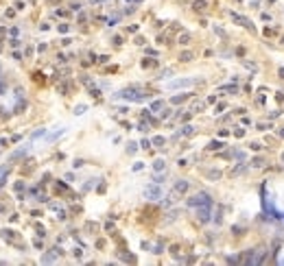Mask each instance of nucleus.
Listing matches in <instances>:
<instances>
[{
  "label": "nucleus",
  "instance_id": "10",
  "mask_svg": "<svg viewBox=\"0 0 284 266\" xmlns=\"http://www.w3.org/2000/svg\"><path fill=\"white\" fill-rule=\"evenodd\" d=\"M234 20H236V22H240L243 26H249V20H247V18H243V15H234Z\"/></svg>",
  "mask_w": 284,
  "mask_h": 266
},
{
  "label": "nucleus",
  "instance_id": "20",
  "mask_svg": "<svg viewBox=\"0 0 284 266\" xmlns=\"http://www.w3.org/2000/svg\"><path fill=\"white\" fill-rule=\"evenodd\" d=\"M188 40H190V35H181V37H179L181 44H188Z\"/></svg>",
  "mask_w": 284,
  "mask_h": 266
},
{
  "label": "nucleus",
  "instance_id": "2",
  "mask_svg": "<svg viewBox=\"0 0 284 266\" xmlns=\"http://www.w3.org/2000/svg\"><path fill=\"white\" fill-rule=\"evenodd\" d=\"M116 98H125V100H142V98H144V94L135 92V89H125V92L116 94Z\"/></svg>",
  "mask_w": 284,
  "mask_h": 266
},
{
  "label": "nucleus",
  "instance_id": "15",
  "mask_svg": "<svg viewBox=\"0 0 284 266\" xmlns=\"http://www.w3.org/2000/svg\"><path fill=\"white\" fill-rule=\"evenodd\" d=\"M221 146H223L221 142H210V148H212V151H216V148H221Z\"/></svg>",
  "mask_w": 284,
  "mask_h": 266
},
{
  "label": "nucleus",
  "instance_id": "5",
  "mask_svg": "<svg viewBox=\"0 0 284 266\" xmlns=\"http://www.w3.org/2000/svg\"><path fill=\"white\" fill-rule=\"evenodd\" d=\"M144 196H149V198H159V196H162V190H159L157 186H151V188H146V190H144Z\"/></svg>",
  "mask_w": 284,
  "mask_h": 266
},
{
  "label": "nucleus",
  "instance_id": "1",
  "mask_svg": "<svg viewBox=\"0 0 284 266\" xmlns=\"http://www.w3.org/2000/svg\"><path fill=\"white\" fill-rule=\"evenodd\" d=\"M188 205L190 207H201V205H212V201H210V196L205 192H201V194H194L192 198H188Z\"/></svg>",
  "mask_w": 284,
  "mask_h": 266
},
{
  "label": "nucleus",
  "instance_id": "16",
  "mask_svg": "<svg viewBox=\"0 0 284 266\" xmlns=\"http://www.w3.org/2000/svg\"><path fill=\"white\" fill-rule=\"evenodd\" d=\"M83 111H85V105H79V107L75 109V113H77V116H81V113H83Z\"/></svg>",
  "mask_w": 284,
  "mask_h": 266
},
{
  "label": "nucleus",
  "instance_id": "12",
  "mask_svg": "<svg viewBox=\"0 0 284 266\" xmlns=\"http://www.w3.org/2000/svg\"><path fill=\"white\" fill-rule=\"evenodd\" d=\"M194 9H197V11L205 9V2H203V0H197V2H194Z\"/></svg>",
  "mask_w": 284,
  "mask_h": 266
},
{
  "label": "nucleus",
  "instance_id": "22",
  "mask_svg": "<svg viewBox=\"0 0 284 266\" xmlns=\"http://www.w3.org/2000/svg\"><path fill=\"white\" fill-rule=\"evenodd\" d=\"M11 46H13V48H18V46H20V40H15V37H13V40H11Z\"/></svg>",
  "mask_w": 284,
  "mask_h": 266
},
{
  "label": "nucleus",
  "instance_id": "21",
  "mask_svg": "<svg viewBox=\"0 0 284 266\" xmlns=\"http://www.w3.org/2000/svg\"><path fill=\"white\" fill-rule=\"evenodd\" d=\"M15 190H18V192H20V190H24V183L18 181V183H15Z\"/></svg>",
  "mask_w": 284,
  "mask_h": 266
},
{
  "label": "nucleus",
  "instance_id": "4",
  "mask_svg": "<svg viewBox=\"0 0 284 266\" xmlns=\"http://www.w3.org/2000/svg\"><path fill=\"white\" fill-rule=\"evenodd\" d=\"M197 216H199L201 222H208L210 220V205H201L199 209H197Z\"/></svg>",
  "mask_w": 284,
  "mask_h": 266
},
{
  "label": "nucleus",
  "instance_id": "25",
  "mask_svg": "<svg viewBox=\"0 0 284 266\" xmlns=\"http://www.w3.org/2000/svg\"><path fill=\"white\" fill-rule=\"evenodd\" d=\"M0 214H2V207H0Z\"/></svg>",
  "mask_w": 284,
  "mask_h": 266
},
{
  "label": "nucleus",
  "instance_id": "6",
  "mask_svg": "<svg viewBox=\"0 0 284 266\" xmlns=\"http://www.w3.org/2000/svg\"><path fill=\"white\" fill-rule=\"evenodd\" d=\"M186 190H188V181L179 179V181L175 183V192H186Z\"/></svg>",
  "mask_w": 284,
  "mask_h": 266
},
{
  "label": "nucleus",
  "instance_id": "9",
  "mask_svg": "<svg viewBox=\"0 0 284 266\" xmlns=\"http://www.w3.org/2000/svg\"><path fill=\"white\" fill-rule=\"evenodd\" d=\"M153 168L157 170V173H159V170H164V159H155V162H153Z\"/></svg>",
  "mask_w": 284,
  "mask_h": 266
},
{
  "label": "nucleus",
  "instance_id": "17",
  "mask_svg": "<svg viewBox=\"0 0 284 266\" xmlns=\"http://www.w3.org/2000/svg\"><path fill=\"white\" fill-rule=\"evenodd\" d=\"M153 144H157V146H159V144H164V138H162V135H157V138H153Z\"/></svg>",
  "mask_w": 284,
  "mask_h": 266
},
{
  "label": "nucleus",
  "instance_id": "18",
  "mask_svg": "<svg viewBox=\"0 0 284 266\" xmlns=\"http://www.w3.org/2000/svg\"><path fill=\"white\" fill-rule=\"evenodd\" d=\"M44 133H46V129H40V131H35V133H33V138H42Z\"/></svg>",
  "mask_w": 284,
  "mask_h": 266
},
{
  "label": "nucleus",
  "instance_id": "13",
  "mask_svg": "<svg viewBox=\"0 0 284 266\" xmlns=\"http://www.w3.org/2000/svg\"><path fill=\"white\" fill-rule=\"evenodd\" d=\"M179 59H181V61H190V59H192V53H181Z\"/></svg>",
  "mask_w": 284,
  "mask_h": 266
},
{
  "label": "nucleus",
  "instance_id": "8",
  "mask_svg": "<svg viewBox=\"0 0 284 266\" xmlns=\"http://www.w3.org/2000/svg\"><path fill=\"white\" fill-rule=\"evenodd\" d=\"M0 236H2V238H7V240H18L15 231H11V229H2V231H0Z\"/></svg>",
  "mask_w": 284,
  "mask_h": 266
},
{
  "label": "nucleus",
  "instance_id": "19",
  "mask_svg": "<svg viewBox=\"0 0 284 266\" xmlns=\"http://www.w3.org/2000/svg\"><path fill=\"white\" fill-rule=\"evenodd\" d=\"M186 96H173V103H184Z\"/></svg>",
  "mask_w": 284,
  "mask_h": 266
},
{
  "label": "nucleus",
  "instance_id": "11",
  "mask_svg": "<svg viewBox=\"0 0 284 266\" xmlns=\"http://www.w3.org/2000/svg\"><path fill=\"white\" fill-rule=\"evenodd\" d=\"M162 107H164V103H162V100H155V103L151 105V109H153V111H159Z\"/></svg>",
  "mask_w": 284,
  "mask_h": 266
},
{
  "label": "nucleus",
  "instance_id": "14",
  "mask_svg": "<svg viewBox=\"0 0 284 266\" xmlns=\"http://www.w3.org/2000/svg\"><path fill=\"white\" fill-rule=\"evenodd\" d=\"M192 129H194V127H190V124H186V127L181 129V133H184V135H190V133H192Z\"/></svg>",
  "mask_w": 284,
  "mask_h": 266
},
{
  "label": "nucleus",
  "instance_id": "3",
  "mask_svg": "<svg viewBox=\"0 0 284 266\" xmlns=\"http://www.w3.org/2000/svg\"><path fill=\"white\" fill-rule=\"evenodd\" d=\"M194 83V79H177V81H170L168 89H177V87H190Z\"/></svg>",
  "mask_w": 284,
  "mask_h": 266
},
{
  "label": "nucleus",
  "instance_id": "23",
  "mask_svg": "<svg viewBox=\"0 0 284 266\" xmlns=\"http://www.w3.org/2000/svg\"><path fill=\"white\" fill-rule=\"evenodd\" d=\"M0 94H5V85H2V81H0Z\"/></svg>",
  "mask_w": 284,
  "mask_h": 266
},
{
  "label": "nucleus",
  "instance_id": "7",
  "mask_svg": "<svg viewBox=\"0 0 284 266\" xmlns=\"http://www.w3.org/2000/svg\"><path fill=\"white\" fill-rule=\"evenodd\" d=\"M55 255H57V251L53 249V253H44V255H42V262H44V264H50V262H55Z\"/></svg>",
  "mask_w": 284,
  "mask_h": 266
},
{
  "label": "nucleus",
  "instance_id": "24",
  "mask_svg": "<svg viewBox=\"0 0 284 266\" xmlns=\"http://www.w3.org/2000/svg\"><path fill=\"white\" fill-rule=\"evenodd\" d=\"M2 170H5V168H0V175H2Z\"/></svg>",
  "mask_w": 284,
  "mask_h": 266
}]
</instances>
